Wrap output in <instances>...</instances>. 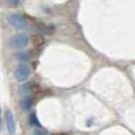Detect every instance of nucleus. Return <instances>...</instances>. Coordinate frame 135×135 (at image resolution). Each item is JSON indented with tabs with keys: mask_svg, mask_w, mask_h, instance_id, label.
Returning <instances> with one entry per match:
<instances>
[{
	"mask_svg": "<svg viewBox=\"0 0 135 135\" xmlns=\"http://www.w3.org/2000/svg\"><path fill=\"white\" fill-rule=\"evenodd\" d=\"M28 44V38L25 34H16L10 37L8 40V45L12 49H23Z\"/></svg>",
	"mask_w": 135,
	"mask_h": 135,
	"instance_id": "nucleus-1",
	"label": "nucleus"
},
{
	"mask_svg": "<svg viewBox=\"0 0 135 135\" xmlns=\"http://www.w3.org/2000/svg\"><path fill=\"white\" fill-rule=\"evenodd\" d=\"M31 75V68L25 63H20L14 70V77L18 82H23L30 77Z\"/></svg>",
	"mask_w": 135,
	"mask_h": 135,
	"instance_id": "nucleus-2",
	"label": "nucleus"
},
{
	"mask_svg": "<svg viewBox=\"0 0 135 135\" xmlns=\"http://www.w3.org/2000/svg\"><path fill=\"white\" fill-rule=\"evenodd\" d=\"M7 20L10 23V26H12V27L17 28V30H25L27 27V20L21 14H18V13L9 14L8 17H7Z\"/></svg>",
	"mask_w": 135,
	"mask_h": 135,
	"instance_id": "nucleus-3",
	"label": "nucleus"
},
{
	"mask_svg": "<svg viewBox=\"0 0 135 135\" xmlns=\"http://www.w3.org/2000/svg\"><path fill=\"white\" fill-rule=\"evenodd\" d=\"M5 122H6L7 131L9 135H15V122H14L13 115L9 110H7L5 112Z\"/></svg>",
	"mask_w": 135,
	"mask_h": 135,
	"instance_id": "nucleus-4",
	"label": "nucleus"
},
{
	"mask_svg": "<svg viewBox=\"0 0 135 135\" xmlns=\"http://www.w3.org/2000/svg\"><path fill=\"white\" fill-rule=\"evenodd\" d=\"M32 100L30 99V97H26V98H23L21 102H20V106H21V108L22 110H25V111H27V110H30L31 107H32Z\"/></svg>",
	"mask_w": 135,
	"mask_h": 135,
	"instance_id": "nucleus-5",
	"label": "nucleus"
},
{
	"mask_svg": "<svg viewBox=\"0 0 135 135\" xmlns=\"http://www.w3.org/2000/svg\"><path fill=\"white\" fill-rule=\"evenodd\" d=\"M28 123H30V125H32V126L41 127L40 121H39L38 117H37V115H36L35 113H32V114L30 115V117H28Z\"/></svg>",
	"mask_w": 135,
	"mask_h": 135,
	"instance_id": "nucleus-6",
	"label": "nucleus"
},
{
	"mask_svg": "<svg viewBox=\"0 0 135 135\" xmlns=\"http://www.w3.org/2000/svg\"><path fill=\"white\" fill-rule=\"evenodd\" d=\"M16 58L20 61H27L30 59V57H28V54L27 53H25V52H22V53H18V54H16Z\"/></svg>",
	"mask_w": 135,
	"mask_h": 135,
	"instance_id": "nucleus-7",
	"label": "nucleus"
},
{
	"mask_svg": "<svg viewBox=\"0 0 135 135\" xmlns=\"http://www.w3.org/2000/svg\"><path fill=\"white\" fill-rule=\"evenodd\" d=\"M33 135H51V134L48 131H46V130H43L42 128H37L34 130Z\"/></svg>",
	"mask_w": 135,
	"mask_h": 135,
	"instance_id": "nucleus-8",
	"label": "nucleus"
},
{
	"mask_svg": "<svg viewBox=\"0 0 135 135\" xmlns=\"http://www.w3.org/2000/svg\"><path fill=\"white\" fill-rule=\"evenodd\" d=\"M7 1H8V3H9V4H11V5H13V6L17 5V4H18V2H20V0H7Z\"/></svg>",
	"mask_w": 135,
	"mask_h": 135,
	"instance_id": "nucleus-9",
	"label": "nucleus"
},
{
	"mask_svg": "<svg viewBox=\"0 0 135 135\" xmlns=\"http://www.w3.org/2000/svg\"><path fill=\"white\" fill-rule=\"evenodd\" d=\"M0 114H1V108H0Z\"/></svg>",
	"mask_w": 135,
	"mask_h": 135,
	"instance_id": "nucleus-10",
	"label": "nucleus"
}]
</instances>
